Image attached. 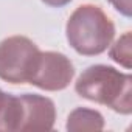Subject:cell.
Here are the masks:
<instances>
[{"label":"cell","mask_w":132,"mask_h":132,"mask_svg":"<svg viewBox=\"0 0 132 132\" xmlns=\"http://www.w3.org/2000/svg\"><path fill=\"white\" fill-rule=\"evenodd\" d=\"M79 96L129 115L132 112V76L115 67L95 64L87 67L75 82Z\"/></svg>","instance_id":"1"},{"label":"cell","mask_w":132,"mask_h":132,"mask_svg":"<svg viewBox=\"0 0 132 132\" xmlns=\"http://www.w3.org/2000/svg\"><path fill=\"white\" fill-rule=\"evenodd\" d=\"M65 36L76 53L96 56L110 45L115 36V25L100 6L86 3L78 6L69 17Z\"/></svg>","instance_id":"2"},{"label":"cell","mask_w":132,"mask_h":132,"mask_svg":"<svg viewBox=\"0 0 132 132\" xmlns=\"http://www.w3.org/2000/svg\"><path fill=\"white\" fill-rule=\"evenodd\" d=\"M40 50L25 36H11L0 42V79L11 84L30 82Z\"/></svg>","instance_id":"3"},{"label":"cell","mask_w":132,"mask_h":132,"mask_svg":"<svg viewBox=\"0 0 132 132\" xmlns=\"http://www.w3.org/2000/svg\"><path fill=\"white\" fill-rule=\"evenodd\" d=\"M75 76L72 61L57 51H40L28 84L47 92H57L69 87Z\"/></svg>","instance_id":"4"},{"label":"cell","mask_w":132,"mask_h":132,"mask_svg":"<svg viewBox=\"0 0 132 132\" xmlns=\"http://www.w3.org/2000/svg\"><path fill=\"white\" fill-rule=\"evenodd\" d=\"M19 115L16 132L19 130H51L56 121L54 103L42 95L25 93L17 96Z\"/></svg>","instance_id":"5"},{"label":"cell","mask_w":132,"mask_h":132,"mask_svg":"<svg viewBox=\"0 0 132 132\" xmlns=\"http://www.w3.org/2000/svg\"><path fill=\"white\" fill-rule=\"evenodd\" d=\"M104 127V118L98 110L78 107L67 118V129L72 132L78 130H101Z\"/></svg>","instance_id":"6"},{"label":"cell","mask_w":132,"mask_h":132,"mask_svg":"<svg viewBox=\"0 0 132 132\" xmlns=\"http://www.w3.org/2000/svg\"><path fill=\"white\" fill-rule=\"evenodd\" d=\"M17 115H19L17 96H13L0 90V130L2 132L16 130Z\"/></svg>","instance_id":"7"},{"label":"cell","mask_w":132,"mask_h":132,"mask_svg":"<svg viewBox=\"0 0 132 132\" xmlns=\"http://www.w3.org/2000/svg\"><path fill=\"white\" fill-rule=\"evenodd\" d=\"M130 47H132V39H130V31H126L123 36H120V39L115 40V44L110 47L109 50V56L120 65H123L124 69H130L132 67V53H130Z\"/></svg>","instance_id":"8"},{"label":"cell","mask_w":132,"mask_h":132,"mask_svg":"<svg viewBox=\"0 0 132 132\" xmlns=\"http://www.w3.org/2000/svg\"><path fill=\"white\" fill-rule=\"evenodd\" d=\"M107 2L118 11L121 13L123 16L126 17H130V0H107Z\"/></svg>","instance_id":"9"},{"label":"cell","mask_w":132,"mask_h":132,"mask_svg":"<svg viewBox=\"0 0 132 132\" xmlns=\"http://www.w3.org/2000/svg\"><path fill=\"white\" fill-rule=\"evenodd\" d=\"M42 2L48 6H53V8H61V6H65L67 3H70L72 0H42Z\"/></svg>","instance_id":"10"}]
</instances>
